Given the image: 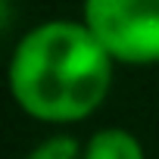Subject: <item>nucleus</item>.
<instances>
[{"label": "nucleus", "instance_id": "1", "mask_svg": "<svg viewBox=\"0 0 159 159\" xmlns=\"http://www.w3.org/2000/svg\"><path fill=\"white\" fill-rule=\"evenodd\" d=\"M116 66L81 19H47L10 53V97L41 125H78L106 103Z\"/></svg>", "mask_w": 159, "mask_h": 159}, {"label": "nucleus", "instance_id": "2", "mask_svg": "<svg viewBox=\"0 0 159 159\" xmlns=\"http://www.w3.org/2000/svg\"><path fill=\"white\" fill-rule=\"evenodd\" d=\"M81 22L119 66H159V0H81Z\"/></svg>", "mask_w": 159, "mask_h": 159}, {"label": "nucleus", "instance_id": "3", "mask_svg": "<svg viewBox=\"0 0 159 159\" xmlns=\"http://www.w3.org/2000/svg\"><path fill=\"white\" fill-rule=\"evenodd\" d=\"M81 159H147V150L134 131L106 125V128H97L84 140Z\"/></svg>", "mask_w": 159, "mask_h": 159}, {"label": "nucleus", "instance_id": "4", "mask_svg": "<svg viewBox=\"0 0 159 159\" xmlns=\"http://www.w3.org/2000/svg\"><path fill=\"white\" fill-rule=\"evenodd\" d=\"M84 140H78L69 131H53L47 137H41L22 159H81Z\"/></svg>", "mask_w": 159, "mask_h": 159}]
</instances>
